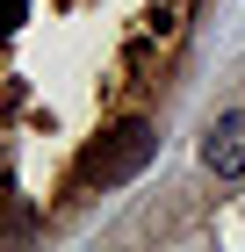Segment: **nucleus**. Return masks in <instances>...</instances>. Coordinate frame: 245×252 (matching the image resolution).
<instances>
[{"mask_svg":"<svg viewBox=\"0 0 245 252\" xmlns=\"http://www.w3.org/2000/svg\"><path fill=\"white\" fill-rule=\"evenodd\" d=\"M15 22H22V0H0V36H7Z\"/></svg>","mask_w":245,"mask_h":252,"instance_id":"7ed1b4c3","label":"nucleus"},{"mask_svg":"<svg viewBox=\"0 0 245 252\" xmlns=\"http://www.w3.org/2000/svg\"><path fill=\"white\" fill-rule=\"evenodd\" d=\"M151 144H159V137H151V123H123V130H108L94 152L79 158V180H87V188H123V180L144 173Z\"/></svg>","mask_w":245,"mask_h":252,"instance_id":"f257e3e1","label":"nucleus"},{"mask_svg":"<svg viewBox=\"0 0 245 252\" xmlns=\"http://www.w3.org/2000/svg\"><path fill=\"white\" fill-rule=\"evenodd\" d=\"M15 231H29V223H22V216H0V238H15Z\"/></svg>","mask_w":245,"mask_h":252,"instance_id":"20e7f679","label":"nucleus"},{"mask_svg":"<svg viewBox=\"0 0 245 252\" xmlns=\"http://www.w3.org/2000/svg\"><path fill=\"white\" fill-rule=\"evenodd\" d=\"M202 166L216 180H245V108H231L202 130Z\"/></svg>","mask_w":245,"mask_h":252,"instance_id":"f03ea898","label":"nucleus"}]
</instances>
